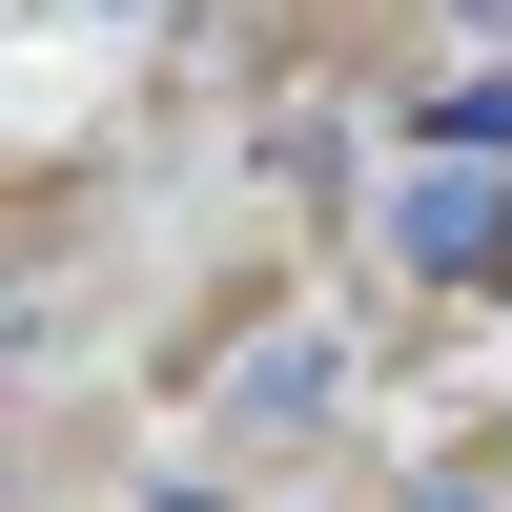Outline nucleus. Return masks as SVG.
Wrapping results in <instances>:
<instances>
[{"label": "nucleus", "instance_id": "nucleus-1", "mask_svg": "<svg viewBox=\"0 0 512 512\" xmlns=\"http://www.w3.org/2000/svg\"><path fill=\"white\" fill-rule=\"evenodd\" d=\"M369 246H390V287H431V308H492L512 287V144H390Z\"/></svg>", "mask_w": 512, "mask_h": 512}, {"label": "nucleus", "instance_id": "nucleus-2", "mask_svg": "<svg viewBox=\"0 0 512 512\" xmlns=\"http://www.w3.org/2000/svg\"><path fill=\"white\" fill-rule=\"evenodd\" d=\"M205 431H226V472H246V451H267V472H287V451H328V431H349V349H267V369H226V410H205Z\"/></svg>", "mask_w": 512, "mask_h": 512}, {"label": "nucleus", "instance_id": "nucleus-3", "mask_svg": "<svg viewBox=\"0 0 512 512\" xmlns=\"http://www.w3.org/2000/svg\"><path fill=\"white\" fill-rule=\"evenodd\" d=\"M390 144H512V62H431V82H390Z\"/></svg>", "mask_w": 512, "mask_h": 512}]
</instances>
